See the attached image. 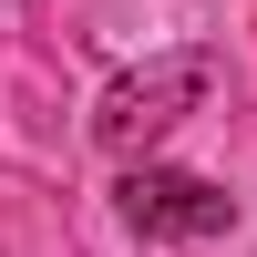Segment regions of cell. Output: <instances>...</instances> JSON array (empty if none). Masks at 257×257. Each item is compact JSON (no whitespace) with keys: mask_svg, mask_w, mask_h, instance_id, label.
<instances>
[{"mask_svg":"<svg viewBox=\"0 0 257 257\" xmlns=\"http://www.w3.org/2000/svg\"><path fill=\"white\" fill-rule=\"evenodd\" d=\"M196 103H206V52H155V62H134V72L103 93L93 134H103V155H144V144L175 134Z\"/></svg>","mask_w":257,"mask_h":257,"instance_id":"obj_1","label":"cell"},{"mask_svg":"<svg viewBox=\"0 0 257 257\" xmlns=\"http://www.w3.org/2000/svg\"><path fill=\"white\" fill-rule=\"evenodd\" d=\"M123 226H144V237H226L237 226V196H216L206 175H175V165H134L123 175Z\"/></svg>","mask_w":257,"mask_h":257,"instance_id":"obj_2","label":"cell"}]
</instances>
